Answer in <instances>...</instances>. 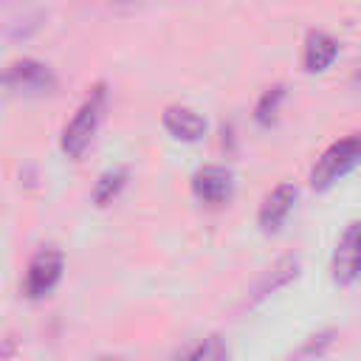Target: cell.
<instances>
[{
	"label": "cell",
	"mask_w": 361,
	"mask_h": 361,
	"mask_svg": "<svg viewBox=\"0 0 361 361\" xmlns=\"http://www.w3.org/2000/svg\"><path fill=\"white\" fill-rule=\"evenodd\" d=\"M104 104H107V90H104V85H96L62 130V152L68 158H82L85 149L93 144L96 130L104 116Z\"/></svg>",
	"instance_id": "obj_1"
},
{
	"label": "cell",
	"mask_w": 361,
	"mask_h": 361,
	"mask_svg": "<svg viewBox=\"0 0 361 361\" xmlns=\"http://www.w3.org/2000/svg\"><path fill=\"white\" fill-rule=\"evenodd\" d=\"M361 161V133H350L338 141H333L322 158L316 161V166L310 169V186L316 192L330 189L336 180H341L355 164Z\"/></svg>",
	"instance_id": "obj_2"
},
{
	"label": "cell",
	"mask_w": 361,
	"mask_h": 361,
	"mask_svg": "<svg viewBox=\"0 0 361 361\" xmlns=\"http://www.w3.org/2000/svg\"><path fill=\"white\" fill-rule=\"evenodd\" d=\"M62 268H65V259L56 248L37 251L28 262V271H25V282H23L25 296L28 299H45L56 288V282L62 279Z\"/></svg>",
	"instance_id": "obj_3"
},
{
	"label": "cell",
	"mask_w": 361,
	"mask_h": 361,
	"mask_svg": "<svg viewBox=\"0 0 361 361\" xmlns=\"http://www.w3.org/2000/svg\"><path fill=\"white\" fill-rule=\"evenodd\" d=\"M361 276V223H350L333 251V279L353 285Z\"/></svg>",
	"instance_id": "obj_4"
},
{
	"label": "cell",
	"mask_w": 361,
	"mask_h": 361,
	"mask_svg": "<svg viewBox=\"0 0 361 361\" xmlns=\"http://www.w3.org/2000/svg\"><path fill=\"white\" fill-rule=\"evenodd\" d=\"M192 192L200 203L223 206V203H228V197L234 192V175H231V169L217 166V164L203 166L192 178Z\"/></svg>",
	"instance_id": "obj_5"
},
{
	"label": "cell",
	"mask_w": 361,
	"mask_h": 361,
	"mask_svg": "<svg viewBox=\"0 0 361 361\" xmlns=\"http://www.w3.org/2000/svg\"><path fill=\"white\" fill-rule=\"evenodd\" d=\"M3 85L14 87V90L48 93V90L56 87V76L51 73L48 65H42L37 59H20V62L8 65V71L3 73Z\"/></svg>",
	"instance_id": "obj_6"
},
{
	"label": "cell",
	"mask_w": 361,
	"mask_h": 361,
	"mask_svg": "<svg viewBox=\"0 0 361 361\" xmlns=\"http://www.w3.org/2000/svg\"><path fill=\"white\" fill-rule=\"evenodd\" d=\"M296 203V186L293 183H279L276 189H271V195L262 200L259 206V228L265 234H274L282 228V223L288 220V214L293 212Z\"/></svg>",
	"instance_id": "obj_7"
},
{
	"label": "cell",
	"mask_w": 361,
	"mask_h": 361,
	"mask_svg": "<svg viewBox=\"0 0 361 361\" xmlns=\"http://www.w3.org/2000/svg\"><path fill=\"white\" fill-rule=\"evenodd\" d=\"M161 121H164V130L172 138H178V141H197L206 133V118L197 110L183 107V104L166 107L164 116H161Z\"/></svg>",
	"instance_id": "obj_8"
},
{
	"label": "cell",
	"mask_w": 361,
	"mask_h": 361,
	"mask_svg": "<svg viewBox=\"0 0 361 361\" xmlns=\"http://www.w3.org/2000/svg\"><path fill=\"white\" fill-rule=\"evenodd\" d=\"M338 56V42L324 34V31H310L302 48V68L307 73H322L327 71Z\"/></svg>",
	"instance_id": "obj_9"
},
{
	"label": "cell",
	"mask_w": 361,
	"mask_h": 361,
	"mask_svg": "<svg viewBox=\"0 0 361 361\" xmlns=\"http://www.w3.org/2000/svg\"><path fill=\"white\" fill-rule=\"evenodd\" d=\"M296 274H299V262H296V257H282L274 268H268V274H265V276L259 279V285L254 288V302H259V299H265L268 293L279 290V288L288 285Z\"/></svg>",
	"instance_id": "obj_10"
},
{
	"label": "cell",
	"mask_w": 361,
	"mask_h": 361,
	"mask_svg": "<svg viewBox=\"0 0 361 361\" xmlns=\"http://www.w3.org/2000/svg\"><path fill=\"white\" fill-rule=\"evenodd\" d=\"M124 183H127V169H110V172H104V175L96 180V189H93L96 206L113 203V200L118 197V192L124 189Z\"/></svg>",
	"instance_id": "obj_11"
},
{
	"label": "cell",
	"mask_w": 361,
	"mask_h": 361,
	"mask_svg": "<svg viewBox=\"0 0 361 361\" xmlns=\"http://www.w3.org/2000/svg\"><path fill=\"white\" fill-rule=\"evenodd\" d=\"M282 99H285V87L282 85H274V87H268L262 96H259V102H257V110H254V118L262 124V127H268L274 118H276V113H279V104H282Z\"/></svg>",
	"instance_id": "obj_12"
},
{
	"label": "cell",
	"mask_w": 361,
	"mask_h": 361,
	"mask_svg": "<svg viewBox=\"0 0 361 361\" xmlns=\"http://www.w3.org/2000/svg\"><path fill=\"white\" fill-rule=\"evenodd\" d=\"M178 355H186V358H195V361H220V358H226L228 355V350L220 344V338H214V336H209V338H200L195 347H186V350H180Z\"/></svg>",
	"instance_id": "obj_13"
},
{
	"label": "cell",
	"mask_w": 361,
	"mask_h": 361,
	"mask_svg": "<svg viewBox=\"0 0 361 361\" xmlns=\"http://www.w3.org/2000/svg\"><path fill=\"white\" fill-rule=\"evenodd\" d=\"M333 330H324V333H319V336H310V341L296 353V355H302V358H307V355H322L330 344H333Z\"/></svg>",
	"instance_id": "obj_14"
},
{
	"label": "cell",
	"mask_w": 361,
	"mask_h": 361,
	"mask_svg": "<svg viewBox=\"0 0 361 361\" xmlns=\"http://www.w3.org/2000/svg\"><path fill=\"white\" fill-rule=\"evenodd\" d=\"M355 82H361V65H358V71H355V76H353Z\"/></svg>",
	"instance_id": "obj_15"
}]
</instances>
